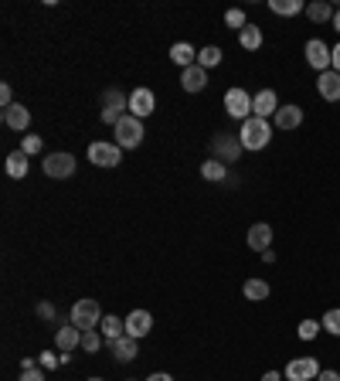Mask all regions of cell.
<instances>
[{
	"instance_id": "cell-1",
	"label": "cell",
	"mask_w": 340,
	"mask_h": 381,
	"mask_svg": "<svg viewBox=\"0 0 340 381\" xmlns=\"http://www.w3.org/2000/svg\"><path fill=\"white\" fill-rule=\"evenodd\" d=\"M238 140H242V147H245V150H266V147H269V140H272L269 120L249 116V120L242 123V130H238Z\"/></svg>"
},
{
	"instance_id": "cell-2",
	"label": "cell",
	"mask_w": 340,
	"mask_h": 381,
	"mask_svg": "<svg viewBox=\"0 0 340 381\" xmlns=\"http://www.w3.org/2000/svg\"><path fill=\"white\" fill-rule=\"evenodd\" d=\"M130 113V96H123L119 89H106L102 92V113L99 120L106 123V126H116L123 116Z\"/></svg>"
},
{
	"instance_id": "cell-3",
	"label": "cell",
	"mask_w": 340,
	"mask_h": 381,
	"mask_svg": "<svg viewBox=\"0 0 340 381\" xmlns=\"http://www.w3.org/2000/svg\"><path fill=\"white\" fill-rule=\"evenodd\" d=\"M113 130H116V147L119 150H136V147L143 143V133H147V130H143V120H136V116H130V113H126Z\"/></svg>"
},
{
	"instance_id": "cell-4",
	"label": "cell",
	"mask_w": 340,
	"mask_h": 381,
	"mask_svg": "<svg viewBox=\"0 0 340 381\" xmlns=\"http://www.w3.org/2000/svg\"><path fill=\"white\" fill-rule=\"evenodd\" d=\"M72 324L82 330H96L102 324V310L96 300H75V307H72Z\"/></svg>"
},
{
	"instance_id": "cell-5",
	"label": "cell",
	"mask_w": 340,
	"mask_h": 381,
	"mask_svg": "<svg viewBox=\"0 0 340 381\" xmlns=\"http://www.w3.org/2000/svg\"><path fill=\"white\" fill-rule=\"evenodd\" d=\"M303 55H306V65H310L313 72H320V75L334 69V52L327 48V41H320V38H310Z\"/></svg>"
},
{
	"instance_id": "cell-6",
	"label": "cell",
	"mask_w": 340,
	"mask_h": 381,
	"mask_svg": "<svg viewBox=\"0 0 340 381\" xmlns=\"http://www.w3.org/2000/svg\"><path fill=\"white\" fill-rule=\"evenodd\" d=\"M242 140L235 133H218V137L211 140V157L221 160V164H238V157H242Z\"/></svg>"
},
{
	"instance_id": "cell-7",
	"label": "cell",
	"mask_w": 340,
	"mask_h": 381,
	"mask_svg": "<svg viewBox=\"0 0 340 381\" xmlns=\"http://www.w3.org/2000/svg\"><path fill=\"white\" fill-rule=\"evenodd\" d=\"M225 113H228V116H232V120H249V116H252V96H249V92H245V89H228V92H225Z\"/></svg>"
},
{
	"instance_id": "cell-8",
	"label": "cell",
	"mask_w": 340,
	"mask_h": 381,
	"mask_svg": "<svg viewBox=\"0 0 340 381\" xmlns=\"http://www.w3.org/2000/svg\"><path fill=\"white\" fill-rule=\"evenodd\" d=\"M45 177H51V181H68V177H75V157L72 154H48L45 157Z\"/></svg>"
},
{
	"instance_id": "cell-9",
	"label": "cell",
	"mask_w": 340,
	"mask_h": 381,
	"mask_svg": "<svg viewBox=\"0 0 340 381\" xmlns=\"http://www.w3.org/2000/svg\"><path fill=\"white\" fill-rule=\"evenodd\" d=\"M283 375H286V381H317L320 378V361L317 358H293Z\"/></svg>"
},
{
	"instance_id": "cell-10",
	"label": "cell",
	"mask_w": 340,
	"mask_h": 381,
	"mask_svg": "<svg viewBox=\"0 0 340 381\" xmlns=\"http://www.w3.org/2000/svg\"><path fill=\"white\" fill-rule=\"evenodd\" d=\"M119 160H123V150H119L116 143H89V164H96V167H116Z\"/></svg>"
},
{
	"instance_id": "cell-11",
	"label": "cell",
	"mask_w": 340,
	"mask_h": 381,
	"mask_svg": "<svg viewBox=\"0 0 340 381\" xmlns=\"http://www.w3.org/2000/svg\"><path fill=\"white\" fill-rule=\"evenodd\" d=\"M153 109H157V96H153L147 86H140L130 92V116L143 120V116H150Z\"/></svg>"
},
{
	"instance_id": "cell-12",
	"label": "cell",
	"mask_w": 340,
	"mask_h": 381,
	"mask_svg": "<svg viewBox=\"0 0 340 381\" xmlns=\"http://www.w3.org/2000/svg\"><path fill=\"white\" fill-rule=\"evenodd\" d=\"M279 113V96L272 92V89H262V92H255L252 96V116L259 120H269Z\"/></svg>"
},
{
	"instance_id": "cell-13",
	"label": "cell",
	"mask_w": 340,
	"mask_h": 381,
	"mask_svg": "<svg viewBox=\"0 0 340 381\" xmlns=\"http://www.w3.org/2000/svg\"><path fill=\"white\" fill-rule=\"evenodd\" d=\"M4 126H7V130H17V133H24V130L31 126V113H28V106H21V103L7 106V109H4Z\"/></svg>"
},
{
	"instance_id": "cell-14",
	"label": "cell",
	"mask_w": 340,
	"mask_h": 381,
	"mask_svg": "<svg viewBox=\"0 0 340 381\" xmlns=\"http://www.w3.org/2000/svg\"><path fill=\"white\" fill-rule=\"evenodd\" d=\"M317 92H320V99L327 103H340V72H323L320 79H317Z\"/></svg>"
},
{
	"instance_id": "cell-15",
	"label": "cell",
	"mask_w": 340,
	"mask_h": 381,
	"mask_svg": "<svg viewBox=\"0 0 340 381\" xmlns=\"http://www.w3.org/2000/svg\"><path fill=\"white\" fill-rule=\"evenodd\" d=\"M55 347H58L62 354H72L75 347H82V330L75 327V324H68V327H58V334H55Z\"/></svg>"
},
{
	"instance_id": "cell-16",
	"label": "cell",
	"mask_w": 340,
	"mask_h": 381,
	"mask_svg": "<svg viewBox=\"0 0 340 381\" xmlns=\"http://www.w3.org/2000/svg\"><path fill=\"white\" fill-rule=\"evenodd\" d=\"M150 327H153V317L147 310H133L130 317H126V334L136 337V341H140V337H147Z\"/></svg>"
},
{
	"instance_id": "cell-17",
	"label": "cell",
	"mask_w": 340,
	"mask_h": 381,
	"mask_svg": "<svg viewBox=\"0 0 340 381\" xmlns=\"http://www.w3.org/2000/svg\"><path fill=\"white\" fill-rule=\"evenodd\" d=\"M272 120H276L279 130H296V126H303V109H300V106H293V103L279 106V113H276Z\"/></svg>"
},
{
	"instance_id": "cell-18",
	"label": "cell",
	"mask_w": 340,
	"mask_h": 381,
	"mask_svg": "<svg viewBox=\"0 0 340 381\" xmlns=\"http://www.w3.org/2000/svg\"><path fill=\"white\" fill-rule=\"evenodd\" d=\"M249 245H252L259 256H262L266 249H272V225H266V222H255V225L249 228Z\"/></svg>"
},
{
	"instance_id": "cell-19",
	"label": "cell",
	"mask_w": 340,
	"mask_h": 381,
	"mask_svg": "<svg viewBox=\"0 0 340 381\" xmlns=\"http://www.w3.org/2000/svg\"><path fill=\"white\" fill-rule=\"evenodd\" d=\"M113 354H116V361H123V364H130L140 354V347H136V337H130V334H123L119 341H113V344H106Z\"/></svg>"
},
{
	"instance_id": "cell-20",
	"label": "cell",
	"mask_w": 340,
	"mask_h": 381,
	"mask_svg": "<svg viewBox=\"0 0 340 381\" xmlns=\"http://www.w3.org/2000/svg\"><path fill=\"white\" fill-rule=\"evenodd\" d=\"M181 86H184V92H201L208 86V72L201 65H191V69L181 72Z\"/></svg>"
},
{
	"instance_id": "cell-21",
	"label": "cell",
	"mask_w": 340,
	"mask_h": 381,
	"mask_svg": "<svg viewBox=\"0 0 340 381\" xmlns=\"http://www.w3.org/2000/svg\"><path fill=\"white\" fill-rule=\"evenodd\" d=\"M99 330H102V337H106V344H113V341H119L123 334H126V320H119V317H102V324H99Z\"/></svg>"
},
{
	"instance_id": "cell-22",
	"label": "cell",
	"mask_w": 340,
	"mask_h": 381,
	"mask_svg": "<svg viewBox=\"0 0 340 381\" xmlns=\"http://www.w3.org/2000/svg\"><path fill=\"white\" fill-rule=\"evenodd\" d=\"M242 293L245 300H252V303H262V300H269V283L266 279H245V286H242Z\"/></svg>"
},
{
	"instance_id": "cell-23",
	"label": "cell",
	"mask_w": 340,
	"mask_h": 381,
	"mask_svg": "<svg viewBox=\"0 0 340 381\" xmlns=\"http://www.w3.org/2000/svg\"><path fill=\"white\" fill-rule=\"evenodd\" d=\"M269 11L279 14V18H296V14L306 11V4L303 0H269Z\"/></svg>"
},
{
	"instance_id": "cell-24",
	"label": "cell",
	"mask_w": 340,
	"mask_h": 381,
	"mask_svg": "<svg viewBox=\"0 0 340 381\" xmlns=\"http://www.w3.org/2000/svg\"><path fill=\"white\" fill-rule=\"evenodd\" d=\"M170 58L181 65V69H191V65H198V52L187 45V41H177L174 48H170Z\"/></svg>"
},
{
	"instance_id": "cell-25",
	"label": "cell",
	"mask_w": 340,
	"mask_h": 381,
	"mask_svg": "<svg viewBox=\"0 0 340 381\" xmlns=\"http://www.w3.org/2000/svg\"><path fill=\"white\" fill-rule=\"evenodd\" d=\"M7 177H14V181L28 177V154H24V150L7 154Z\"/></svg>"
},
{
	"instance_id": "cell-26",
	"label": "cell",
	"mask_w": 340,
	"mask_h": 381,
	"mask_svg": "<svg viewBox=\"0 0 340 381\" xmlns=\"http://www.w3.org/2000/svg\"><path fill=\"white\" fill-rule=\"evenodd\" d=\"M238 45H242L245 52H255V48L262 45V28H255V24H245V28L238 31Z\"/></svg>"
},
{
	"instance_id": "cell-27",
	"label": "cell",
	"mask_w": 340,
	"mask_h": 381,
	"mask_svg": "<svg viewBox=\"0 0 340 381\" xmlns=\"http://www.w3.org/2000/svg\"><path fill=\"white\" fill-rule=\"evenodd\" d=\"M201 177L204 181H228V164H221V160H204L201 164Z\"/></svg>"
},
{
	"instance_id": "cell-28",
	"label": "cell",
	"mask_w": 340,
	"mask_h": 381,
	"mask_svg": "<svg viewBox=\"0 0 340 381\" xmlns=\"http://www.w3.org/2000/svg\"><path fill=\"white\" fill-rule=\"evenodd\" d=\"M306 18L313 21V24L334 21V7H330V4H323V0H313V4H306Z\"/></svg>"
},
{
	"instance_id": "cell-29",
	"label": "cell",
	"mask_w": 340,
	"mask_h": 381,
	"mask_svg": "<svg viewBox=\"0 0 340 381\" xmlns=\"http://www.w3.org/2000/svg\"><path fill=\"white\" fill-rule=\"evenodd\" d=\"M198 65H201L204 72L215 69V65H221V48H218V45H208V48H201V52H198Z\"/></svg>"
},
{
	"instance_id": "cell-30",
	"label": "cell",
	"mask_w": 340,
	"mask_h": 381,
	"mask_svg": "<svg viewBox=\"0 0 340 381\" xmlns=\"http://www.w3.org/2000/svg\"><path fill=\"white\" fill-rule=\"evenodd\" d=\"M323 330H327V334H334V337H340V307H334V310H327L323 313Z\"/></svg>"
},
{
	"instance_id": "cell-31",
	"label": "cell",
	"mask_w": 340,
	"mask_h": 381,
	"mask_svg": "<svg viewBox=\"0 0 340 381\" xmlns=\"http://www.w3.org/2000/svg\"><path fill=\"white\" fill-rule=\"evenodd\" d=\"M320 320H310V317H306L303 324H300V341H313V337H317V334H320Z\"/></svg>"
},
{
	"instance_id": "cell-32",
	"label": "cell",
	"mask_w": 340,
	"mask_h": 381,
	"mask_svg": "<svg viewBox=\"0 0 340 381\" xmlns=\"http://www.w3.org/2000/svg\"><path fill=\"white\" fill-rule=\"evenodd\" d=\"M102 341H106V337H99L96 330H85V334H82V351H89V354H96V351L102 347Z\"/></svg>"
},
{
	"instance_id": "cell-33",
	"label": "cell",
	"mask_w": 340,
	"mask_h": 381,
	"mask_svg": "<svg viewBox=\"0 0 340 381\" xmlns=\"http://www.w3.org/2000/svg\"><path fill=\"white\" fill-rule=\"evenodd\" d=\"M225 24H228L232 31H242V28H245V11H238V7H232V11L225 14Z\"/></svg>"
},
{
	"instance_id": "cell-34",
	"label": "cell",
	"mask_w": 340,
	"mask_h": 381,
	"mask_svg": "<svg viewBox=\"0 0 340 381\" xmlns=\"http://www.w3.org/2000/svg\"><path fill=\"white\" fill-rule=\"evenodd\" d=\"M41 147H45V140H41V137H24V143H21V150H24L28 157L41 154Z\"/></svg>"
},
{
	"instance_id": "cell-35",
	"label": "cell",
	"mask_w": 340,
	"mask_h": 381,
	"mask_svg": "<svg viewBox=\"0 0 340 381\" xmlns=\"http://www.w3.org/2000/svg\"><path fill=\"white\" fill-rule=\"evenodd\" d=\"M38 364H41V368H45V371H55V368H58V364H62V358H55V354H48V351H45V354H41V358H38Z\"/></svg>"
},
{
	"instance_id": "cell-36",
	"label": "cell",
	"mask_w": 340,
	"mask_h": 381,
	"mask_svg": "<svg viewBox=\"0 0 340 381\" xmlns=\"http://www.w3.org/2000/svg\"><path fill=\"white\" fill-rule=\"evenodd\" d=\"M55 303H38V317H41V320H55Z\"/></svg>"
},
{
	"instance_id": "cell-37",
	"label": "cell",
	"mask_w": 340,
	"mask_h": 381,
	"mask_svg": "<svg viewBox=\"0 0 340 381\" xmlns=\"http://www.w3.org/2000/svg\"><path fill=\"white\" fill-rule=\"evenodd\" d=\"M0 106H4V109H7V106H14V92H11V86H7V82L0 86Z\"/></svg>"
},
{
	"instance_id": "cell-38",
	"label": "cell",
	"mask_w": 340,
	"mask_h": 381,
	"mask_svg": "<svg viewBox=\"0 0 340 381\" xmlns=\"http://www.w3.org/2000/svg\"><path fill=\"white\" fill-rule=\"evenodd\" d=\"M21 381H45V371H38V368H28V371H21Z\"/></svg>"
},
{
	"instance_id": "cell-39",
	"label": "cell",
	"mask_w": 340,
	"mask_h": 381,
	"mask_svg": "<svg viewBox=\"0 0 340 381\" xmlns=\"http://www.w3.org/2000/svg\"><path fill=\"white\" fill-rule=\"evenodd\" d=\"M317 381H340V375L334 371V368H323V371H320V378H317Z\"/></svg>"
},
{
	"instance_id": "cell-40",
	"label": "cell",
	"mask_w": 340,
	"mask_h": 381,
	"mask_svg": "<svg viewBox=\"0 0 340 381\" xmlns=\"http://www.w3.org/2000/svg\"><path fill=\"white\" fill-rule=\"evenodd\" d=\"M283 378H286L283 371H266V375H262V381H283Z\"/></svg>"
},
{
	"instance_id": "cell-41",
	"label": "cell",
	"mask_w": 340,
	"mask_h": 381,
	"mask_svg": "<svg viewBox=\"0 0 340 381\" xmlns=\"http://www.w3.org/2000/svg\"><path fill=\"white\" fill-rule=\"evenodd\" d=\"M147 381H174V378H170L167 371H157V375H150V378H147Z\"/></svg>"
},
{
	"instance_id": "cell-42",
	"label": "cell",
	"mask_w": 340,
	"mask_h": 381,
	"mask_svg": "<svg viewBox=\"0 0 340 381\" xmlns=\"http://www.w3.org/2000/svg\"><path fill=\"white\" fill-rule=\"evenodd\" d=\"M330 52H334V72H340V45L337 48H330Z\"/></svg>"
},
{
	"instance_id": "cell-43",
	"label": "cell",
	"mask_w": 340,
	"mask_h": 381,
	"mask_svg": "<svg viewBox=\"0 0 340 381\" xmlns=\"http://www.w3.org/2000/svg\"><path fill=\"white\" fill-rule=\"evenodd\" d=\"M334 31L340 35V11H334Z\"/></svg>"
},
{
	"instance_id": "cell-44",
	"label": "cell",
	"mask_w": 340,
	"mask_h": 381,
	"mask_svg": "<svg viewBox=\"0 0 340 381\" xmlns=\"http://www.w3.org/2000/svg\"><path fill=\"white\" fill-rule=\"evenodd\" d=\"M89 381H102V378H89Z\"/></svg>"
}]
</instances>
